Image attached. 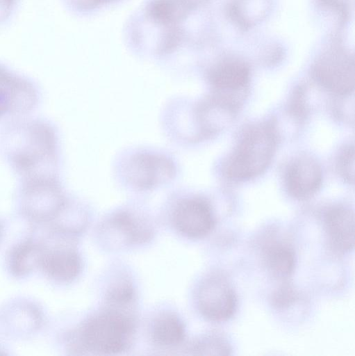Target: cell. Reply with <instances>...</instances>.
<instances>
[{"instance_id": "1", "label": "cell", "mask_w": 355, "mask_h": 356, "mask_svg": "<svg viewBox=\"0 0 355 356\" xmlns=\"http://www.w3.org/2000/svg\"><path fill=\"white\" fill-rule=\"evenodd\" d=\"M14 120L2 131L0 147L21 181L57 177L58 146L54 127L44 120Z\"/></svg>"}, {"instance_id": "2", "label": "cell", "mask_w": 355, "mask_h": 356, "mask_svg": "<svg viewBox=\"0 0 355 356\" xmlns=\"http://www.w3.org/2000/svg\"><path fill=\"white\" fill-rule=\"evenodd\" d=\"M276 136L270 125L249 129L242 136L225 165L226 175L236 180L253 178L270 163L275 149Z\"/></svg>"}, {"instance_id": "3", "label": "cell", "mask_w": 355, "mask_h": 356, "mask_svg": "<svg viewBox=\"0 0 355 356\" xmlns=\"http://www.w3.org/2000/svg\"><path fill=\"white\" fill-rule=\"evenodd\" d=\"M134 333L132 318L122 311L109 310L90 318L81 332L83 346L102 354L124 350Z\"/></svg>"}, {"instance_id": "4", "label": "cell", "mask_w": 355, "mask_h": 356, "mask_svg": "<svg viewBox=\"0 0 355 356\" xmlns=\"http://www.w3.org/2000/svg\"><path fill=\"white\" fill-rule=\"evenodd\" d=\"M21 182V205L26 216L37 221H46L56 218L65 209L66 199L58 177Z\"/></svg>"}, {"instance_id": "5", "label": "cell", "mask_w": 355, "mask_h": 356, "mask_svg": "<svg viewBox=\"0 0 355 356\" xmlns=\"http://www.w3.org/2000/svg\"><path fill=\"white\" fill-rule=\"evenodd\" d=\"M38 90L26 78L0 65V119L23 117L37 106Z\"/></svg>"}, {"instance_id": "6", "label": "cell", "mask_w": 355, "mask_h": 356, "mask_svg": "<svg viewBox=\"0 0 355 356\" xmlns=\"http://www.w3.org/2000/svg\"><path fill=\"white\" fill-rule=\"evenodd\" d=\"M126 180L140 190H148L173 179L175 166L165 155L141 152L132 155L124 167Z\"/></svg>"}, {"instance_id": "7", "label": "cell", "mask_w": 355, "mask_h": 356, "mask_svg": "<svg viewBox=\"0 0 355 356\" xmlns=\"http://www.w3.org/2000/svg\"><path fill=\"white\" fill-rule=\"evenodd\" d=\"M197 299L201 314L213 321H226L236 309L235 291L227 280L219 275H211L203 281Z\"/></svg>"}, {"instance_id": "8", "label": "cell", "mask_w": 355, "mask_h": 356, "mask_svg": "<svg viewBox=\"0 0 355 356\" xmlns=\"http://www.w3.org/2000/svg\"><path fill=\"white\" fill-rule=\"evenodd\" d=\"M173 220L180 233L193 238L207 235L215 223L210 205L200 197L181 200L175 208Z\"/></svg>"}, {"instance_id": "9", "label": "cell", "mask_w": 355, "mask_h": 356, "mask_svg": "<svg viewBox=\"0 0 355 356\" xmlns=\"http://www.w3.org/2000/svg\"><path fill=\"white\" fill-rule=\"evenodd\" d=\"M322 170L317 163L309 156H303L295 159L286 173V185L294 197L304 200L311 197L322 183Z\"/></svg>"}, {"instance_id": "10", "label": "cell", "mask_w": 355, "mask_h": 356, "mask_svg": "<svg viewBox=\"0 0 355 356\" xmlns=\"http://www.w3.org/2000/svg\"><path fill=\"white\" fill-rule=\"evenodd\" d=\"M315 76L322 86L336 94H349L354 88V63L349 59L324 58L316 65Z\"/></svg>"}, {"instance_id": "11", "label": "cell", "mask_w": 355, "mask_h": 356, "mask_svg": "<svg viewBox=\"0 0 355 356\" xmlns=\"http://www.w3.org/2000/svg\"><path fill=\"white\" fill-rule=\"evenodd\" d=\"M325 229L331 245L337 250L347 252L355 244V221L354 212L345 207L329 209L324 218Z\"/></svg>"}, {"instance_id": "12", "label": "cell", "mask_w": 355, "mask_h": 356, "mask_svg": "<svg viewBox=\"0 0 355 356\" xmlns=\"http://www.w3.org/2000/svg\"><path fill=\"white\" fill-rule=\"evenodd\" d=\"M40 266L51 278L60 282H70L79 274L81 261L74 249L60 248L43 252Z\"/></svg>"}, {"instance_id": "13", "label": "cell", "mask_w": 355, "mask_h": 356, "mask_svg": "<svg viewBox=\"0 0 355 356\" xmlns=\"http://www.w3.org/2000/svg\"><path fill=\"white\" fill-rule=\"evenodd\" d=\"M248 67L240 61L224 62L209 74L212 85L220 90H235L244 87L248 82Z\"/></svg>"}, {"instance_id": "14", "label": "cell", "mask_w": 355, "mask_h": 356, "mask_svg": "<svg viewBox=\"0 0 355 356\" xmlns=\"http://www.w3.org/2000/svg\"><path fill=\"white\" fill-rule=\"evenodd\" d=\"M190 10L180 0H152L147 6V14L151 20L168 31L178 29Z\"/></svg>"}, {"instance_id": "15", "label": "cell", "mask_w": 355, "mask_h": 356, "mask_svg": "<svg viewBox=\"0 0 355 356\" xmlns=\"http://www.w3.org/2000/svg\"><path fill=\"white\" fill-rule=\"evenodd\" d=\"M154 341L162 346H174L180 343L185 337V327L176 315L165 313L154 321L151 329Z\"/></svg>"}, {"instance_id": "16", "label": "cell", "mask_w": 355, "mask_h": 356, "mask_svg": "<svg viewBox=\"0 0 355 356\" xmlns=\"http://www.w3.org/2000/svg\"><path fill=\"white\" fill-rule=\"evenodd\" d=\"M265 258L268 269L276 277H287L295 269V252L288 245L276 243L270 245L265 251Z\"/></svg>"}, {"instance_id": "17", "label": "cell", "mask_w": 355, "mask_h": 356, "mask_svg": "<svg viewBox=\"0 0 355 356\" xmlns=\"http://www.w3.org/2000/svg\"><path fill=\"white\" fill-rule=\"evenodd\" d=\"M43 251L41 247L33 242L27 241L17 246L10 258V268L13 273L23 275L33 268L39 266Z\"/></svg>"}, {"instance_id": "18", "label": "cell", "mask_w": 355, "mask_h": 356, "mask_svg": "<svg viewBox=\"0 0 355 356\" xmlns=\"http://www.w3.org/2000/svg\"><path fill=\"white\" fill-rule=\"evenodd\" d=\"M195 354L199 355H229V344L222 337L211 335L197 341L192 348Z\"/></svg>"}, {"instance_id": "19", "label": "cell", "mask_w": 355, "mask_h": 356, "mask_svg": "<svg viewBox=\"0 0 355 356\" xmlns=\"http://www.w3.org/2000/svg\"><path fill=\"white\" fill-rule=\"evenodd\" d=\"M133 299V288L129 281L124 280L115 284L106 295L108 303L115 307L127 306Z\"/></svg>"}, {"instance_id": "20", "label": "cell", "mask_w": 355, "mask_h": 356, "mask_svg": "<svg viewBox=\"0 0 355 356\" xmlns=\"http://www.w3.org/2000/svg\"><path fill=\"white\" fill-rule=\"evenodd\" d=\"M338 170L347 181H354L355 154L354 147H349L343 151L338 159Z\"/></svg>"}, {"instance_id": "21", "label": "cell", "mask_w": 355, "mask_h": 356, "mask_svg": "<svg viewBox=\"0 0 355 356\" xmlns=\"http://www.w3.org/2000/svg\"><path fill=\"white\" fill-rule=\"evenodd\" d=\"M297 298L294 289L288 285L281 286L273 295L272 302L275 307L284 308L290 305Z\"/></svg>"}, {"instance_id": "22", "label": "cell", "mask_w": 355, "mask_h": 356, "mask_svg": "<svg viewBox=\"0 0 355 356\" xmlns=\"http://www.w3.org/2000/svg\"><path fill=\"white\" fill-rule=\"evenodd\" d=\"M113 1L115 0H72L77 8L83 10H93Z\"/></svg>"}, {"instance_id": "23", "label": "cell", "mask_w": 355, "mask_h": 356, "mask_svg": "<svg viewBox=\"0 0 355 356\" xmlns=\"http://www.w3.org/2000/svg\"><path fill=\"white\" fill-rule=\"evenodd\" d=\"M15 0H0V20L5 19L10 13Z\"/></svg>"}]
</instances>
